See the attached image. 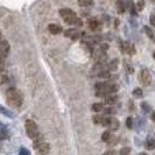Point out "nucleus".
<instances>
[{
  "mask_svg": "<svg viewBox=\"0 0 155 155\" xmlns=\"http://www.w3.org/2000/svg\"><path fill=\"white\" fill-rule=\"evenodd\" d=\"M6 103L12 107H20L23 103V94L20 90L11 87L6 91Z\"/></svg>",
  "mask_w": 155,
  "mask_h": 155,
  "instance_id": "nucleus-1",
  "label": "nucleus"
},
{
  "mask_svg": "<svg viewBox=\"0 0 155 155\" xmlns=\"http://www.w3.org/2000/svg\"><path fill=\"white\" fill-rule=\"evenodd\" d=\"M60 15L63 18L64 22L70 25V26H76V27H82V20L76 15V13L74 11H71L70 8H62L60 9Z\"/></svg>",
  "mask_w": 155,
  "mask_h": 155,
  "instance_id": "nucleus-2",
  "label": "nucleus"
},
{
  "mask_svg": "<svg viewBox=\"0 0 155 155\" xmlns=\"http://www.w3.org/2000/svg\"><path fill=\"white\" fill-rule=\"evenodd\" d=\"M118 90L114 84H110V83H98L96 85V94L98 97H109L111 93H114Z\"/></svg>",
  "mask_w": 155,
  "mask_h": 155,
  "instance_id": "nucleus-3",
  "label": "nucleus"
},
{
  "mask_svg": "<svg viewBox=\"0 0 155 155\" xmlns=\"http://www.w3.org/2000/svg\"><path fill=\"white\" fill-rule=\"evenodd\" d=\"M25 128H26L27 135H28L31 139H35V138L40 134L38 125L35 124V121H33V120H31V119L26 120V123H25Z\"/></svg>",
  "mask_w": 155,
  "mask_h": 155,
  "instance_id": "nucleus-4",
  "label": "nucleus"
},
{
  "mask_svg": "<svg viewBox=\"0 0 155 155\" xmlns=\"http://www.w3.org/2000/svg\"><path fill=\"white\" fill-rule=\"evenodd\" d=\"M103 125L109 130L110 132H114L119 128V120L113 118V117H109V118H104L103 120Z\"/></svg>",
  "mask_w": 155,
  "mask_h": 155,
  "instance_id": "nucleus-5",
  "label": "nucleus"
},
{
  "mask_svg": "<svg viewBox=\"0 0 155 155\" xmlns=\"http://www.w3.org/2000/svg\"><path fill=\"white\" fill-rule=\"evenodd\" d=\"M139 81L141 82V84H143V85H146V86L150 85V83H152V75H150L149 70L142 69L140 71Z\"/></svg>",
  "mask_w": 155,
  "mask_h": 155,
  "instance_id": "nucleus-6",
  "label": "nucleus"
},
{
  "mask_svg": "<svg viewBox=\"0 0 155 155\" xmlns=\"http://www.w3.org/2000/svg\"><path fill=\"white\" fill-rule=\"evenodd\" d=\"M101 140H103L104 142L109 143V145H114V143H117L116 135H114L112 132H110V131H105V132L103 133V135H101Z\"/></svg>",
  "mask_w": 155,
  "mask_h": 155,
  "instance_id": "nucleus-7",
  "label": "nucleus"
},
{
  "mask_svg": "<svg viewBox=\"0 0 155 155\" xmlns=\"http://www.w3.org/2000/svg\"><path fill=\"white\" fill-rule=\"evenodd\" d=\"M87 27L90 31H98L101 29V23L99 22V20H97L96 18H90L87 20Z\"/></svg>",
  "mask_w": 155,
  "mask_h": 155,
  "instance_id": "nucleus-8",
  "label": "nucleus"
},
{
  "mask_svg": "<svg viewBox=\"0 0 155 155\" xmlns=\"http://www.w3.org/2000/svg\"><path fill=\"white\" fill-rule=\"evenodd\" d=\"M35 150L38 152V154L39 155H48L49 154V152H50V145L47 143L46 141H45L43 143L40 145L39 147L35 148Z\"/></svg>",
  "mask_w": 155,
  "mask_h": 155,
  "instance_id": "nucleus-9",
  "label": "nucleus"
},
{
  "mask_svg": "<svg viewBox=\"0 0 155 155\" xmlns=\"http://www.w3.org/2000/svg\"><path fill=\"white\" fill-rule=\"evenodd\" d=\"M123 51L127 55H134L135 54V47L131 42H124V45H123Z\"/></svg>",
  "mask_w": 155,
  "mask_h": 155,
  "instance_id": "nucleus-10",
  "label": "nucleus"
},
{
  "mask_svg": "<svg viewBox=\"0 0 155 155\" xmlns=\"http://www.w3.org/2000/svg\"><path fill=\"white\" fill-rule=\"evenodd\" d=\"M64 35L65 38H70V39H77L79 36V31L76 29V28H70L68 31H64Z\"/></svg>",
  "mask_w": 155,
  "mask_h": 155,
  "instance_id": "nucleus-11",
  "label": "nucleus"
},
{
  "mask_svg": "<svg viewBox=\"0 0 155 155\" xmlns=\"http://www.w3.org/2000/svg\"><path fill=\"white\" fill-rule=\"evenodd\" d=\"M48 31H50L51 34H60L61 31H62V27L61 26H58V25H56V23H50L49 26H48Z\"/></svg>",
  "mask_w": 155,
  "mask_h": 155,
  "instance_id": "nucleus-12",
  "label": "nucleus"
},
{
  "mask_svg": "<svg viewBox=\"0 0 155 155\" xmlns=\"http://www.w3.org/2000/svg\"><path fill=\"white\" fill-rule=\"evenodd\" d=\"M116 103H118V97L114 96V94H111V96L105 98V104H106V105H110V106H111V105H114Z\"/></svg>",
  "mask_w": 155,
  "mask_h": 155,
  "instance_id": "nucleus-13",
  "label": "nucleus"
},
{
  "mask_svg": "<svg viewBox=\"0 0 155 155\" xmlns=\"http://www.w3.org/2000/svg\"><path fill=\"white\" fill-rule=\"evenodd\" d=\"M45 142V138H43V135H41V134H39L35 139H34V141H33V147H34V149L36 147H39L41 143H43Z\"/></svg>",
  "mask_w": 155,
  "mask_h": 155,
  "instance_id": "nucleus-14",
  "label": "nucleus"
},
{
  "mask_svg": "<svg viewBox=\"0 0 155 155\" xmlns=\"http://www.w3.org/2000/svg\"><path fill=\"white\" fill-rule=\"evenodd\" d=\"M146 148L149 149V150H153L155 149V139L154 138H152V137H149L146 141Z\"/></svg>",
  "mask_w": 155,
  "mask_h": 155,
  "instance_id": "nucleus-15",
  "label": "nucleus"
},
{
  "mask_svg": "<svg viewBox=\"0 0 155 155\" xmlns=\"http://www.w3.org/2000/svg\"><path fill=\"white\" fill-rule=\"evenodd\" d=\"M92 110H93V112L99 113V112H103L104 106H103V104H101V103H96V104H93L92 105Z\"/></svg>",
  "mask_w": 155,
  "mask_h": 155,
  "instance_id": "nucleus-16",
  "label": "nucleus"
},
{
  "mask_svg": "<svg viewBox=\"0 0 155 155\" xmlns=\"http://www.w3.org/2000/svg\"><path fill=\"white\" fill-rule=\"evenodd\" d=\"M133 96H134V98H137V99H140V98H142V97H143L142 90H141L140 87H137V89H134V90H133Z\"/></svg>",
  "mask_w": 155,
  "mask_h": 155,
  "instance_id": "nucleus-17",
  "label": "nucleus"
},
{
  "mask_svg": "<svg viewBox=\"0 0 155 155\" xmlns=\"http://www.w3.org/2000/svg\"><path fill=\"white\" fill-rule=\"evenodd\" d=\"M118 69V60H113L110 63L109 65V71H116Z\"/></svg>",
  "mask_w": 155,
  "mask_h": 155,
  "instance_id": "nucleus-18",
  "label": "nucleus"
},
{
  "mask_svg": "<svg viewBox=\"0 0 155 155\" xmlns=\"http://www.w3.org/2000/svg\"><path fill=\"white\" fill-rule=\"evenodd\" d=\"M93 119V123L97 125H103V120H104V118L101 116H99V114H96V116L92 118Z\"/></svg>",
  "mask_w": 155,
  "mask_h": 155,
  "instance_id": "nucleus-19",
  "label": "nucleus"
},
{
  "mask_svg": "<svg viewBox=\"0 0 155 155\" xmlns=\"http://www.w3.org/2000/svg\"><path fill=\"white\" fill-rule=\"evenodd\" d=\"M145 31H146V34H147L150 39L153 40V41H155V34L153 33L152 28H149V27H147V26H146V27H145Z\"/></svg>",
  "mask_w": 155,
  "mask_h": 155,
  "instance_id": "nucleus-20",
  "label": "nucleus"
},
{
  "mask_svg": "<svg viewBox=\"0 0 155 155\" xmlns=\"http://www.w3.org/2000/svg\"><path fill=\"white\" fill-rule=\"evenodd\" d=\"M117 8H118L117 11H118L119 13H124L125 9H126L124 6V2H121V1H118V2H117Z\"/></svg>",
  "mask_w": 155,
  "mask_h": 155,
  "instance_id": "nucleus-21",
  "label": "nucleus"
},
{
  "mask_svg": "<svg viewBox=\"0 0 155 155\" xmlns=\"http://www.w3.org/2000/svg\"><path fill=\"white\" fill-rule=\"evenodd\" d=\"M8 81L7 75H0V85L2 84H6V82Z\"/></svg>",
  "mask_w": 155,
  "mask_h": 155,
  "instance_id": "nucleus-22",
  "label": "nucleus"
},
{
  "mask_svg": "<svg viewBox=\"0 0 155 155\" xmlns=\"http://www.w3.org/2000/svg\"><path fill=\"white\" fill-rule=\"evenodd\" d=\"M103 112H104L105 114H113V113H116L114 109H112V107H107V109H104V110H103Z\"/></svg>",
  "mask_w": 155,
  "mask_h": 155,
  "instance_id": "nucleus-23",
  "label": "nucleus"
},
{
  "mask_svg": "<svg viewBox=\"0 0 155 155\" xmlns=\"http://www.w3.org/2000/svg\"><path fill=\"white\" fill-rule=\"evenodd\" d=\"M130 153H131V148H123V149H121V150H120V155H128L130 154Z\"/></svg>",
  "mask_w": 155,
  "mask_h": 155,
  "instance_id": "nucleus-24",
  "label": "nucleus"
},
{
  "mask_svg": "<svg viewBox=\"0 0 155 155\" xmlns=\"http://www.w3.org/2000/svg\"><path fill=\"white\" fill-rule=\"evenodd\" d=\"M92 4H93L92 1H79L78 2L79 6H91Z\"/></svg>",
  "mask_w": 155,
  "mask_h": 155,
  "instance_id": "nucleus-25",
  "label": "nucleus"
},
{
  "mask_svg": "<svg viewBox=\"0 0 155 155\" xmlns=\"http://www.w3.org/2000/svg\"><path fill=\"white\" fill-rule=\"evenodd\" d=\"M99 77H104V78H109L110 77V72L109 71H101L99 72V75H98Z\"/></svg>",
  "mask_w": 155,
  "mask_h": 155,
  "instance_id": "nucleus-26",
  "label": "nucleus"
},
{
  "mask_svg": "<svg viewBox=\"0 0 155 155\" xmlns=\"http://www.w3.org/2000/svg\"><path fill=\"white\" fill-rule=\"evenodd\" d=\"M143 5H145V2H143V1H140V2H137L135 7H137L138 11H142V9H143Z\"/></svg>",
  "mask_w": 155,
  "mask_h": 155,
  "instance_id": "nucleus-27",
  "label": "nucleus"
},
{
  "mask_svg": "<svg viewBox=\"0 0 155 155\" xmlns=\"http://www.w3.org/2000/svg\"><path fill=\"white\" fill-rule=\"evenodd\" d=\"M4 69H5V62H4V60H2V58H0V75L2 74Z\"/></svg>",
  "mask_w": 155,
  "mask_h": 155,
  "instance_id": "nucleus-28",
  "label": "nucleus"
},
{
  "mask_svg": "<svg viewBox=\"0 0 155 155\" xmlns=\"http://www.w3.org/2000/svg\"><path fill=\"white\" fill-rule=\"evenodd\" d=\"M126 125H127L128 128H132V118H131V117H128V118L126 119Z\"/></svg>",
  "mask_w": 155,
  "mask_h": 155,
  "instance_id": "nucleus-29",
  "label": "nucleus"
},
{
  "mask_svg": "<svg viewBox=\"0 0 155 155\" xmlns=\"http://www.w3.org/2000/svg\"><path fill=\"white\" fill-rule=\"evenodd\" d=\"M103 155H117V152L113 150V149H109V150H106Z\"/></svg>",
  "mask_w": 155,
  "mask_h": 155,
  "instance_id": "nucleus-30",
  "label": "nucleus"
},
{
  "mask_svg": "<svg viewBox=\"0 0 155 155\" xmlns=\"http://www.w3.org/2000/svg\"><path fill=\"white\" fill-rule=\"evenodd\" d=\"M20 155H31V154H29V152L26 148H21L20 149Z\"/></svg>",
  "mask_w": 155,
  "mask_h": 155,
  "instance_id": "nucleus-31",
  "label": "nucleus"
},
{
  "mask_svg": "<svg viewBox=\"0 0 155 155\" xmlns=\"http://www.w3.org/2000/svg\"><path fill=\"white\" fill-rule=\"evenodd\" d=\"M0 111H1V113H4V114H6V116H8V117H11V114L8 113V111L7 110H5L2 106H0Z\"/></svg>",
  "mask_w": 155,
  "mask_h": 155,
  "instance_id": "nucleus-32",
  "label": "nucleus"
},
{
  "mask_svg": "<svg viewBox=\"0 0 155 155\" xmlns=\"http://www.w3.org/2000/svg\"><path fill=\"white\" fill-rule=\"evenodd\" d=\"M150 23L153 27H155V15H150Z\"/></svg>",
  "mask_w": 155,
  "mask_h": 155,
  "instance_id": "nucleus-33",
  "label": "nucleus"
},
{
  "mask_svg": "<svg viewBox=\"0 0 155 155\" xmlns=\"http://www.w3.org/2000/svg\"><path fill=\"white\" fill-rule=\"evenodd\" d=\"M142 109H143V110H147V111H149V110H150V106H149V105H147V104H145V103H143V104H142Z\"/></svg>",
  "mask_w": 155,
  "mask_h": 155,
  "instance_id": "nucleus-34",
  "label": "nucleus"
},
{
  "mask_svg": "<svg viewBox=\"0 0 155 155\" xmlns=\"http://www.w3.org/2000/svg\"><path fill=\"white\" fill-rule=\"evenodd\" d=\"M107 48H109V46H107V45H103V49H104V50H106Z\"/></svg>",
  "mask_w": 155,
  "mask_h": 155,
  "instance_id": "nucleus-35",
  "label": "nucleus"
},
{
  "mask_svg": "<svg viewBox=\"0 0 155 155\" xmlns=\"http://www.w3.org/2000/svg\"><path fill=\"white\" fill-rule=\"evenodd\" d=\"M152 119H153V120L155 121V111L153 112V114H152Z\"/></svg>",
  "mask_w": 155,
  "mask_h": 155,
  "instance_id": "nucleus-36",
  "label": "nucleus"
},
{
  "mask_svg": "<svg viewBox=\"0 0 155 155\" xmlns=\"http://www.w3.org/2000/svg\"><path fill=\"white\" fill-rule=\"evenodd\" d=\"M140 155H147L146 153H140Z\"/></svg>",
  "mask_w": 155,
  "mask_h": 155,
  "instance_id": "nucleus-37",
  "label": "nucleus"
},
{
  "mask_svg": "<svg viewBox=\"0 0 155 155\" xmlns=\"http://www.w3.org/2000/svg\"><path fill=\"white\" fill-rule=\"evenodd\" d=\"M153 57H154V58H155V51H154V54H153Z\"/></svg>",
  "mask_w": 155,
  "mask_h": 155,
  "instance_id": "nucleus-38",
  "label": "nucleus"
},
{
  "mask_svg": "<svg viewBox=\"0 0 155 155\" xmlns=\"http://www.w3.org/2000/svg\"><path fill=\"white\" fill-rule=\"evenodd\" d=\"M0 40H1V31H0Z\"/></svg>",
  "mask_w": 155,
  "mask_h": 155,
  "instance_id": "nucleus-39",
  "label": "nucleus"
}]
</instances>
